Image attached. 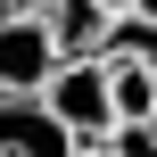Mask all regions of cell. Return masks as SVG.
Here are the masks:
<instances>
[{
  "instance_id": "6",
  "label": "cell",
  "mask_w": 157,
  "mask_h": 157,
  "mask_svg": "<svg viewBox=\"0 0 157 157\" xmlns=\"http://www.w3.org/2000/svg\"><path fill=\"white\" fill-rule=\"evenodd\" d=\"M75 157H124V149H116V141L99 132V141H75Z\"/></svg>"
},
{
  "instance_id": "5",
  "label": "cell",
  "mask_w": 157,
  "mask_h": 157,
  "mask_svg": "<svg viewBox=\"0 0 157 157\" xmlns=\"http://www.w3.org/2000/svg\"><path fill=\"white\" fill-rule=\"evenodd\" d=\"M116 116H157V58H108Z\"/></svg>"
},
{
  "instance_id": "10",
  "label": "cell",
  "mask_w": 157,
  "mask_h": 157,
  "mask_svg": "<svg viewBox=\"0 0 157 157\" xmlns=\"http://www.w3.org/2000/svg\"><path fill=\"white\" fill-rule=\"evenodd\" d=\"M0 17H8V0H0Z\"/></svg>"
},
{
  "instance_id": "1",
  "label": "cell",
  "mask_w": 157,
  "mask_h": 157,
  "mask_svg": "<svg viewBox=\"0 0 157 157\" xmlns=\"http://www.w3.org/2000/svg\"><path fill=\"white\" fill-rule=\"evenodd\" d=\"M41 99L66 116V132H75V141L116 132V83H108V58H58V75L41 83Z\"/></svg>"
},
{
  "instance_id": "7",
  "label": "cell",
  "mask_w": 157,
  "mask_h": 157,
  "mask_svg": "<svg viewBox=\"0 0 157 157\" xmlns=\"http://www.w3.org/2000/svg\"><path fill=\"white\" fill-rule=\"evenodd\" d=\"M8 8H25V17H41V8H50V0H8Z\"/></svg>"
},
{
  "instance_id": "8",
  "label": "cell",
  "mask_w": 157,
  "mask_h": 157,
  "mask_svg": "<svg viewBox=\"0 0 157 157\" xmlns=\"http://www.w3.org/2000/svg\"><path fill=\"white\" fill-rule=\"evenodd\" d=\"M132 8H141V17H157V0H132Z\"/></svg>"
},
{
  "instance_id": "3",
  "label": "cell",
  "mask_w": 157,
  "mask_h": 157,
  "mask_svg": "<svg viewBox=\"0 0 157 157\" xmlns=\"http://www.w3.org/2000/svg\"><path fill=\"white\" fill-rule=\"evenodd\" d=\"M0 157H75V132L41 91H0Z\"/></svg>"
},
{
  "instance_id": "4",
  "label": "cell",
  "mask_w": 157,
  "mask_h": 157,
  "mask_svg": "<svg viewBox=\"0 0 157 157\" xmlns=\"http://www.w3.org/2000/svg\"><path fill=\"white\" fill-rule=\"evenodd\" d=\"M41 17H50V33H58L66 58H99L108 50V25H116V8H99V0H50Z\"/></svg>"
},
{
  "instance_id": "2",
  "label": "cell",
  "mask_w": 157,
  "mask_h": 157,
  "mask_svg": "<svg viewBox=\"0 0 157 157\" xmlns=\"http://www.w3.org/2000/svg\"><path fill=\"white\" fill-rule=\"evenodd\" d=\"M58 33H50V17H25V8H8L0 17V91H41L50 75H58Z\"/></svg>"
},
{
  "instance_id": "9",
  "label": "cell",
  "mask_w": 157,
  "mask_h": 157,
  "mask_svg": "<svg viewBox=\"0 0 157 157\" xmlns=\"http://www.w3.org/2000/svg\"><path fill=\"white\" fill-rule=\"evenodd\" d=\"M99 8H132V0H99Z\"/></svg>"
}]
</instances>
